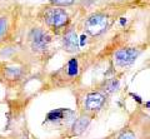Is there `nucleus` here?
Instances as JSON below:
<instances>
[{
    "label": "nucleus",
    "mask_w": 150,
    "mask_h": 139,
    "mask_svg": "<svg viewBox=\"0 0 150 139\" xmlns=\"http://www.w3.org/2000/svg\"><path fill=\"white\" fill-rule=\"evenodd\" d=\"M84 28L90 35H100L108 29V18L104 14H93L85 20Z\"/></svg>",
    "instance_id": "nucleus-1"
},
{
    "label": "nucleus",
    "mask_w": 150,
    "mask_h": 139,
    "mask_svg": "<svg viewBox=\"0 0 150 139\" xmlns=\"http://www.w3.org/2000/svg\"><path fill=\"white\" fill-rule=\"evenodd\" d=\"M44 20L46 21L48 25L55 28V29H59V28H63L68 23L69 16H68V13L64 9L51 8L45 11Z\"/></svg>",
    "instance_id": "nucleus-2"
},
{
    "label": "nucleus",
    "mask_w": 150,
    "mask_h": 139,
    "mask_svg": "<svg viewBox=\"0 0 150 139\" xmlns=\"http://www.w3.org/2000/svg\"><path fill=\"white\" fill-rule=\"evenodd\" d=\"M139 50L135 49V48H123V49H119L118 52L115 53L114 55V59H115V64L118 67H129L131 65L137 58L139 57Z\"/></svg>",
    "instance_id": "nucleus-3"
},
{
    "label": "nucleus",
    "mask_w": 150,
    "mask_h": 139,
    "mask_svg": "<svg viewBox=\"0 0 150 139\" xmlns=\"http://www.w3.org/2000/svg\"><path fill=\"white\" fill-rule=\"evenodd\" d=\"M29 39L31 43V48L36 50V52H44V50H46L50 43L49 35L41 29H33Z\"/></svg>",
    "instance_id": "nucleus-4"
},
{
    "label": "nucleus",
    "mask_w": 150,
    "mask_h": 139,
    "mask_svg": "<svg viewBox=\"0 0 150 139\" xmlns=\"http://www.w3.org/2000/svg\"><path fill=\"white\" fill-rule=\"evenodd\" d=\"M106 96L100 91H91L88 93L84 100V105L88 112H98L103 108V105L105 104Z\"/></svg>",
    "instance_id": "nucleus-5"
},
{
    "label": "nucleus",
    "mask_w": 150,
    "mask_h": 139,
    "mask_svg": "<svg viewBox=\"0 0 150 139\" xmlns=\"http://www.w3.org/2000/svg\"><path fill=\"white\" fill-rule=\"evenodd\" d=\"M63 45H64V50H67L68 53L78 52L79 50V39H78L76 31L73 29H69L63 38Z\"/></svg>",
    "instance_id": "nucleus-6"
},
{
    "label": "nucleus",
    "mask_w": 150,
    "mask_h": 139,
    "mask_svg": "<svg viewBox=\"0 0 150 139\" xmlns=\"http://www.w3.org/2000/svg\"><path fill=\"white\" fill-rule=\"evenodd\" d=\"M90 122H91V118L89 117V115H86V114L80 115L78 119H75V122L71 127L73 134L74 135H80L81 133L85 132V129L88 128L89 124H90Z\"/></svg>",
    "instance_id": "nucleus-7"
},
{
    "label": "nucleus",
    "mask_w": 150,
    "mask_h": 139,
    "mask_svg": "<svg viewBox=\"0 0 150 139\" xmlns=\"http://www.w3.org/2000/svg\"><path fill=\"white\" fill-rule=\"evenodd\" d=\"M68 112H69V109H63V108L54 109V110H51V112L48 113V115H46V120H49V122H58V120L63 119L65 113H68Z\"/></svg>",
    "instance_id": "nucleus-8"
},
{
    "label": "nucleus",
    "mask_w": 150,
    "mask_h": 139,
    "mask_svg": "<svg viewBox=\"0 0 150 139\" xmlns=\"http://www.w3.org/2000/svg\"><path fill=\"white\" fill-rule=\"evenodd\" d=\"M79 73V67H78V60L76 59H71L68 63V75L69 77H76Z\"/></svg>",
    "instance_id": "nucleus-9"
},
{
    "label": "nucleus",
    "mask_w": 150,
    "mask_h": 139,
    "mask_svg": "<svg viewBox=\"0 0 150 139\" xmlns=\"http://www.w3.org/2000/svg\"><path fill=\"white\" fill-rule=\"evenodd\" d=\"M119 88V79H109L105 83V91L106 93H114Z\"/></svg>",
    "instance_id": "nucleus-10"
},
{
    "label": "nucleus",
    "mask_w": 150,
    "mask_h": 139,
    "mask_svg": "<svg viewBox=\"0 0 150 139\" xmlns=\"http://www.w3.org/2000/svg\"><path fill=\"white\" fill-rule=\"evenodd\" d=\"M8 30V19L6 18H0V39L6 34Z\"/></svg>",
    "instance_id": "nucleus-11"
},
{
    "label": "nucleus",
    "mask_w": 150,
    "mask_h": 139,
    "mask_svg": "<svg viewBox=\"0 0 150 139\" xmlns=\"http://www.w3.org/2000/svg\"><path fill=\"white\" fill-rule=\"evenodd\" d=\"M75 0H50V3L56 6H69L74 4Z\"/></svg>",
    "instance_id": "nucleus-12"
},
{
    "label": "nucleus",
    "mask_w": 150,
    "mask_h": 139,
    "mask_svg": "<svg viewBox=\"0 0 150 139\" xmlns=\"http://www.w3.org/2000/svg\"><path fill=\"white\" fill-rule=\"evenodd\" d=\"M118 139H135V134L130 130H125L118 137Z\"/></svg>",
    "instance_id": "nucleus-13"
},
{
    "label": "nucleus",
    "mask_w": 150,
    "mask_h": 139,
    "mask_svg": "<svg viewBox=\"0 0 150 139\" xmlns=\"http://www.w3.org/2000/svg\"><path fill=\"white\" fill-rule=\"evenodd\" d=\"M85 43H86V35L85 34H83L81 36H80V39H79V46H83L85 45Z\"/></svg>",
    "instance_id": "nucleus-14"
},
{
    "label": "nucleus",
    "mask_w": 150,
    "mask_h": 139,
    "mask_svg": "<svg viewBox=\"0 0 150 139\" xmlns=\"http://www.w3.org/2000/svg\"><path fill=\"white\" fill-rule=\"evenodd\" d=\"M130 95H131V96H133V98H134L135 100H137V101H138V103H139V104H142V103H143V100H142V98H140V96H139V95H137V94H134V93H131V94H130Z\"/></svg>",
    "instance_id": "nucleus-15"
},
{
    "label": "nucleus",
    "mask_w": 150,
    "mask_h": 139,
    "mask_svg": "<svg viewBox=\"0 0 150 139\" xmlns=\"http://www.w3.org/2000/svg\"><path fill=\"white\" fill-rule=\"evenodd\" d=\"M120 24L123 25V26L126 24V19H125V18H121V19H120Z\"/></svg>",
    "instance_id": "nucleus-16"
}]
</instances>
